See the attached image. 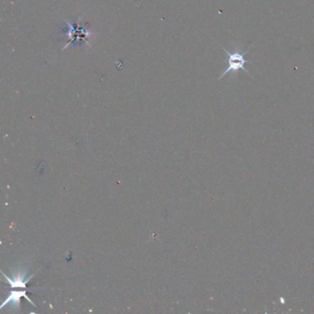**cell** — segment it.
<instances>
[{"label":"cell","mask_w":314,"mask_h":314,"mask_svg":"<svg viewBox=\"0 0 314 314\" xmlns=\"http://www.w3.org/2000/svg\"><path fill=\"white\" fill-rule=\"evenodd\" d=\"M25 297L29 302L32 303L34 306L35 304L30 299V297H27V290H22V291H12L11 294L9 295V297H7L6 300L2 303L0 308H3L7 305H11L12 308L14 309H20L21 306V298Z\"/></svg>","instance_id":"obj_2"},{"label":"cell","mask_w":314,"mask_h":314,"mask_svg":"<svg viewBox=\"0 0 314 314\" xmlns=\"http://www.w3.org/2000/svg\"><path fill=\"white\" fill-rule=\"evenodd\" d=\"M223 50L225 51V53L228 55V67L226 69V70L223 71L221 76L218 78V80H221L222 78H224L226 75L228 73H236L238 70L242 69L244 70L247 74L249 76H251L250 72L244 68V65L246 63H250L249 61L245 60L244 58V55L242 54V52L240 51V49H236L235 51L229 52L227 49H225L224 47H222Z\"/></svg>","instance_id":"obj_1"}]
</instances>
